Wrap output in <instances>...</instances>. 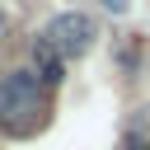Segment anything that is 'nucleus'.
Wrapping results in <instances>:
<instances>
[{
	"label": "nucleus",
	"mask_w": 150,
	"mask_h": 150,
	"mask_svg": "<svg viewBox=\"0 0 150 150\" xmlns=\"http://www.w3.org/2000/svg\"><path fill=\"white\" fill-rule=\"evenodd\" d=\"M52 89L28 70V66H14V70H0V131L5 136H33L47 112H52Z\"/></svg>",
	"instance_id": "f257e3e1"
},
{
	"label": "nucleus",
	"mask_w": 150,
	"mask_h": 150,
	"mask_svg": "<svg viewBox=\"0 0 150 150\" xmlns=\"http://www.w3.org/2000/svg\"><path fill=\"white\" fill-rule=\"evenodd\" d=\"M47 47H56L66 61H75V56H84L89 47H94V38H98V23L84 14V9H61V14H52L47 23H42V33H38Z\"/></svg>",
	"instance_id": "f03ea898"
},
{
	"label": "nucleus",
	"mask_w": 150,
	"mask_h": 150,
	"mask_svg": "<svg viewBox=\"0 0 150 150\" xmlns=\"http://www.w3.org/2000/svg\"><path fill=\"white\" fill-rule=\"evenodd\" d=\"M28 70H33L47 89H56V84L66 80V56H61L56 47H47L42 38H33V47H28Z\"/></svg>",
	"instance_id": "7ed1b4c3"
},
{
	"label": "nucleus",
	"mask_w": 150,
	"mask_h": 150,
	"mask_svg": "<svg viewBox=\"0 0 150 150\" xmlns=\"http://www.w3.org/2000/svg\"><path fill=\"white\" fill-rule=\"evenodd\" d=\"M122 150H150V108H141L127 131H122Z\"/></svg>",
	"instance_id": "20e7f679"
},
{
	"label": "nucleus",
	"mask_w": 150,
	"mask_h": 150,
	"mask_svg": "<svg viewBox=\"0 0 150 150\" xmlns=\"http://www.w3.org/2000/svg\"><path fill=\"white\" fill-rule=\"evenodd\" d=\"M5 38H9V14L0 9V42H5Z\"/></svg>",
	"instance_id": "39448f33"
},
{
	"label": "nucleus",
	"mask_w": 150,
	"mask_h": 150,
	"mask_svg": "<svg viewBox=\"0 0 150 150\" xmlns=\"http://www.w3.org/2000/svg\"><path fill=\"white\" fill-rule=\"evenodd\" d=\"M103 5H108V9H122V5H127V0H103Z\"/></svg>",
	"instance_id": "423d86ee"
}]
</instances>
